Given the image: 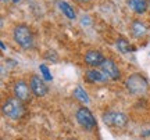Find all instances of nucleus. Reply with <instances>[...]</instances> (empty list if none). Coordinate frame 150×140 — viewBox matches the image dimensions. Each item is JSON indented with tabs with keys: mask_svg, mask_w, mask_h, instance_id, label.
<instances>
[{
	"mask_svg": "<svg viewBox=\"0 0 150 140\" xmlns=\"http://www.w3.org/2000/svg\"><path fill=\"white\" fill-rule=\"evenodd\" d=\"M45 57H46L47 60H50V61H53V63H56V61L59 60V56L56 54V51H54V50H49Z\"/></svg>",
	"mask_w": 150,
	"mask_h": 140,
	"instance_id": "f3484780",
	"label": "nucleus"
},
{
	"mask_svg": "<svg viewBox=\"0 0 150 140\" xmlns=\"http://www.w3.org/2000/svg\"><path fill=\"white\" fill-rule=\"evenodd\" d=\"M103 122L111 128H124L128 124V117L124 113H118V111H107L103 113L102 115Z\"/></svg>",
	"mask_w": 150,
	"mask_h": 140,
	"instance_id": "20e7f679",
	"label": "nucleus"
},
{
	"mask_svg": "<svg viewBox=\"0 0 150 140\" xmlns=\"http://www.w3.org/2000/svg\"><path fill=\"white\" fill-rule=\"evenodd\" d=\"M11 1H13V3H20L21 0H11Z\"/></svg>",
	"mask_w": 150,
	"mask_h": 140,
	"instance_id": "a211bd4d",
	"label": "nucleus"
},
{
	"mask_svg": "<svg viewBox=\"0 0 150 140\" xmlns=\"http://www.w3.org/2000/svg\"><path fill=\"white\" fill-rule=\"evenodd\" d=\"M57 6H59V8L61 10V13L64 14L67 18H70V20H75V17H76V14H75L74 8L71 7L67 1H63V0H60L59 3H57Z\"/></svg>",
	"mask_w": 150,
	"mask_h": 140,
	"instance_id": "4468645a",
	"label": "nucleus"
},
{
	"mask_svg": "<svg viewBox=\"0 0 150 140\" xmlns=\"http://www.w3.org/2000/svg\"><path fill=\"white\" fill-rule=\"evenodd\" d=\"M149 7H150V1H149Z\"/></svg>",
	"mask_w": 150,
	"mask_h": 140,
	"instance_id": "aec40b11",
	"label": "nucleus"
},
{
	"mask_svg": "<svg viewBox=\"0 0 150 140\" xmlns=\"http://www.w3.org/2000/svg\"><path fill=\"white\" fill-rule=\"evenodd\" d=\"M29 86L32 89V93L35 94L36 97H43L47 94V86H46V83L43 81L40 76H36L33 75L31 78V82H29Z\"/></svg>",
	"mask_w": 150,
	"mask_h": 140,
	"instance_id": "6e6552de",
	"label": "nucleus"
},
{
	"mask_svg": "<svg viewBox=\"0 0 150 140\" xmlns=\"http://www.w3.org/2000/svg\"><path fill=\"white\" fill-rule=\"evenodd\" d=\"M76 121L78 124L86 130H92L96 128V118L93 117V114L91 113V110L86 107H81L76 111Z\"/></svg>",
	"mask_w": 150,
	"mask_h": 140,
	"instance_id": "39448f33",
	"label": "nucleus"
},
{
	"mask_svg": "<svg viewBox=\"0 0 150 140\" xmlns=\"http://www.w3.org/2000/svg\"><path fill=\"white\" fill-rule=\"evenodd\" d=\"M104 60V56L99 50H89L85 54V63L91 67H100Z\"/></svg>",
	"mask_w": 150,
	"mask_h": 140,
	"instance_id": "1a4fd4ad",
	"label": "nucleus"
},
{
	"mask_svg": "<svg viewBox=\"0 0 150 140\" xmlns=\"http://www.w3.org/2000/svg\"><path fill=\"white\" fill-rule=\"evenodd\" d=\"M125 86L128 89L129 93L132 94H143L149 87L147 79L140 74H132L131 76H128V79L125 82Z\"/></svg>",
	"mask_w": 150,
	"mask_h": 140,
	"instance_id": "7ed1b4c3",
	"label": "nucleus"
},
{
	"mask_svg": "<svg viewBox=\"0 0 150 140\" xmlns=\"http://www.w3.org/2000/svg\"><path fill=\"white\" fill-rule=\"evenodd\" d=\"M13 92H14V97L21 100L22 103H29L32 100V89H31V86L28 85L27 82L24 81L16 82L14 87H13Z\"/></svg>",
	"mask_w": 150,
	"mask_h": 140,
	"instance_id": "423d86ee",
	"label": "nucleus"
},
{
	"mask_svg": "<svg viewBox=\"0 0 150 140\" xmlns=\"http://www.w3.org/2000/svg\"><path fill=\"white\" fill-rule=\"evenodd\" d=\"M85 75H86V79L89 82H93V83H103V82H106L108 79L103 72H100L97 70H88Z\"/></svg>",
	"mask_w": 150,
	"mask_h": 140,
	"instance_id": "9b49d317",
	"label": "nucleus"
},
{
	"mask_svg": "<svg viewBox=\"0 0 150 140\" xmlns=\"http://www.w3.org/2000/svg\"><path fill=\"white\" fill-rule=\"evenodd\" d=\"M115 46H117L118 51H121L122 54H129L131 51H135V47L125 38H118L115 42Z\"/></svg>",
	"mask_w": 150,
	"mask_h": 140,
	"instance_id": "ddd939ff",
	"label": "nucleus"
},
{
	"mask_svg": "<svg viewBox=\"0 0 150 140\" xmlns=\"http://www.w3.org/2000/svg\"><path fill=\"white\" fill-rule=\"evenodd\" d=\"M127 3L136 14H143L149 8V3L146 0H128Z\"/></svg>",
	"mask_w": 150,
	"mask_h": 140,
	"instance_id": "f8f14e48",
	"label": "nucleus"
},
{
	"mask_svg": "<svg viewBox=\"0 0 150 140\" xmlns=\"http://www.w3.org/2000/svg\"><path fill=\"white\" fill-rule=\"evenodd\" d=\"M1 111H3L6 117L17 121V119L22 118L24 114H25V103L18 100L17 97H10L4 101L3 107H1Z\"/></svg>",
	"mask_w": 150,
	"mask_h": 140,
	"instance_id": "f03ea898",
	"label": "nucleus"
},
{
	"mask_svg": "<svg viewBox=\"0 0 150 140\" xmlns=\"http://www.w3.org/2000/svg\"><path fill=\"white\" fill-rule=\"evenodd\" d=\"M74 97L76 100H79L81 103H85V104L89 103V96H88V93L85 92V89H82L81 86H76L74 89Z\"/></svg>",
	"mask_w": 150,
	"mask_h": 140,
	"instance_id": "2eb2a0df",
	"label": "nucleus"
},
{
	"mask_svg": "<svg viewBox=\"0 0 150 140\" xmlns=\"http://www.w3.org/2000/svg\"><path fill=\"white\" fill-rule=\"evenodd\" d=\"M100 68H102L103 74L107 76L108 79H111V81H118V79L121 78V72H120V70H118L117 64H115L111 58L104 60L103 64L100 65Z\"/></svg>",
	"mask_w": 150,
	"mask_h": 140,
	"instance_id": "0eeeda50",
	"label": "nucleus"
},
{
	"mask_svg": "<svg viewBox=\"0 0 150 140\" xmlns=\"http://www.w3.org/2000/svg\"><path fill=\"white\" fill-rule=\"evenodd\" d=\"M13 38L16 40V43L24 50L32 49L33 46V33L31 28L25 24H20L14 28L13 31Z\"/></svg>",
	"mask_w": 150,
	"mask_h": 140,
	"instance_id": "f257e3e1",
	"label": "nucleus"
},
{
	"mask_svg": "<svg viewBox=\"0 0 150 140\" xmlns=\"http://www.w3.org/2000/svg\"><path fill=\"white\" fill-rule=\"evenodd\" d=\"M39 71H40V74H42V76L45 78V79H46V81H52V79H53V76H52V72L49 71L47 65L40 64V65H39Z\"/></svg>",
	"mask_w": 150,
	"mask_h": 140,
	"instance_id": "dca6fc26",
	"label": "nucleus"
},
{
	"mask_svg": "<svg viewBox=\"0 0 150 140\" xmlns=\"http://www.w3.org/2000/svg\"><path fill=\"white\" fill-rule=\"evenodd\" d=\"M78 1H89V0H78Z\"/></svg>",
	"mask_w": 150,
	"mask_h": 140,
	"instance_id": "6ab92c4d",
	"label": "nucleus"
},
{
	"mask_svg": "<svg viewBox=\"0 0 150 140\" xmlns=\"http://www.w3.org/2000/svg\"><path fill=\"white\" fill-rule=\"evenodd\" d=\"M131 31H132V36L136 39L143 38L147 32V28H146L145 22L140 21V20H135L132 24H131Z\"/></svg>",
	"mask_w": 150,
	"mask_h": 140,
	"instance_id": "9d476101",
	"label": "nucleus"
}]
</instances>
